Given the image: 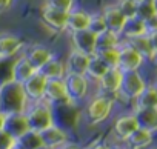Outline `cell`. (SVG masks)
<instances>
[{"label":"cell","instance_id":"6da1fadb","mask_svg":"<svg viewBox=\"0 0 157 149\" xmlns=\"http://www.w3.org/2000/svg\"><path fill=\"white\" fill-rule=\"evenodd\" d=\"M28 103L29 102L23 92L22 83L13 82L11 79L0 83V111L3 114L25 112Z\"/></svg>","mask_w":157,"mask_h":149},{"label":"cell","instance_id":"7a4b0ae2","mask_svg":"<svg viewBox=\"0 0 157 149\" xmlns=\"http://www.w3.org/2000/svg\"><path fill=\"white\" fill-rule=\"evenodd\" d=\"M114 108V97L106 94H96L86 99L85 105V120L90 126H96L103 123L113 112Z\"/></svg>","mask_w":157,"mask_h":149},{"label":"cell","instance_id":"3957f363","mask_svg":"<svg viewBox=\"0 0 157 149\" xmlns=\"http://www.w3.org/2000/svg\"><path fill=\"white\" fill-rule=\"evenodd\" d=\"M25 115H26L29 129L36 132H42L56 123L52 106L45 100L28 103L25 109Z\"/></svg>","mask_w":157,"mask_h":149},{"label":"cell","instance_id":"277c9868","mask_svg":"<svg viewBox=\"0 0 157 149\" xmlns=\"http://www.w3.org/2000/svg\"><path fill=\"white\" fill-rule=\"evenodd\" d=\"M65 86L68 97L72 105H78L86 102L90 95V88H91V80L86 76H78V74H66L65 79Z\"/></svg>","mask_w":157,"mask_h":149},{"label":"cell","instance_id":"5b68a950","mask_svg":"<svg viewBox=\"0 0 157 149\" xmlns=\"http://www.w3.org/2000/svg\"><path fill=\"white\" fill-rule=\"evenodd\" d=\"M146 88V82L139 71H125L122 76V83L117 95H122L126 100H136L140 92Z\"/></svg>","mask_w":157,"mask_h":149},{"label":"cell","instance_id":"8992f818","mask_svg":"<svg viewBox=\"0 0 157 149\" xmlns=\"http://www.w3.org/2000/svg\"><path fill=\"white\" fill-rule=\"evenodd\" d=\"M145 63L143 55L134 49L126 40L120 43L119 46V69L125 71H139L142 65Z\"/></svg>","mask_w":157,"mask_h":149},{"label":"cell","instance_id":"52a82bcc","mask_svg":"<svg viewBox=\"0 0 157 149\" xmlns=\"http://www.w3.org/2000/svg\"><path fill=\"white\" fill-rule=\"evenodd\" d=\"M22 55L29 61V65L36 71H40L56 55V52L51 48L43 46V45H29V46H25L23 48Z\"/></svg>","mask_w":157,"mask_h":149},{"label":"cell","instance_id":"ba28073f","mask_svg":"<svg viewBox=\"0 0 157 149\" xmlns=\"http://www.w3.org/2000/svg\"><path fill=\"white\" fill-rule=\"evenodd\" d=\"M46 83H48V79L43 76L40 71H36L29 79H26L22 83L23 92H25V95H26V99H28L29 103L43 100Z\"/></svg>","mask_w":157,"mask_h":149},{"label":"cell","instance_id":"9c48e42d","mask_svg":"<svg viewBox=\"0 0 157 149\" xmlns=\"http://www.w3.org/2000/svg\"><path fill=\"white\" fill-rule=\"evenodd\" d=\"M69 34H71L72 49H75L78 52H83L86 55L96 54V51H97V46H96L97 35L94 32H91L90 29H82V31H74V32H69Z\"/></svg>","mask_w":157,"mask_h":149},{"label":"cell","instance_id":"30bf717a","mask_svg":"<svg viewBox=\"0 0 157 149\" xmlns=\"http://www.w3.org/2000/svg\"><path fill=\"white\" fill-rule=\"evenodd\" d=\"M43 100L48 102L51 106H54V105H69V106H72V103L68 97L63 79L62 80H48Z\"/></svg>","mask_w":157,"mask_h":149},{"label":"cell","instance_id":"8fae6325","mask_svg":"<svg viewBox=\"0 0 157 149\" xmlns=\"http://www.w3.org/2000/svg\"><path fill=\"white\" fill-rule=\"evenodd\" d=\"M122 76H123V71L119 69V68H109L102 79L97 82V86L100 89L102 94H106V95H117L119 94V89H120V83H122Z\"/></svg>","mask_w":157,"mask_h":149},{"label":"cell","instance_id":"7c38bea8","mask_svg":"<svg viewBox=\"0 0 157 149\" xmlns=\"http://www.w3.org/2000/svg\"><path fill=\"white\" fill-rule=\"evenodd\" d=\"M25 46L26 45L22 40V37L16 34H11V32L0 34V60L22 54Z\"/></svg>","mask_w":157,"mask_h":149},{"label":"cell","instance_id":"4fadbf2b","mask_svg":"<svg viewBox=\"0 0 157 149\" xmlns=\"http://www.w3.org/2000/svg\"><path fill=\"white\" fill-rule=\"evenodd\" d=\"M40 137H42L43 146H48L51 149H60L62 146L69 143V134L62 126H59L57 123H54L48 129L42 131Z\"/></svg>","mask_w":157,"mask_h":149},{"label":"cell","instance_id":"5bb4252c","mask_svg":"<svg viewBox=\"0 0 157 149\" xmlns=\"http://www.w3.org/2000/svg\"><path fill=\"white\" fill-rule=\"evenodd\" d=\"M42 20L43 23L56 31V32H63L66 31V22H68V13H63V11H59V9H54L48 5H45L42 8Z\"/></svg>","mask_w":157,"mask_h":149},{"label":"cell","instance_id":"9a60e30c","mask_svg":"<svg viewBox=\"0 0 157 149\" xmlns=\"http://www.w3.org/2000/svg\"><path fill=\"white\" fill-rule=\"evenodd\" d=\"M137 128H139V125H137L134 112L132 114H123V115L116 118V121L113 125V134L117 140L125 141Z\"/></svg>","mask_w":157,"mask_h":149},{"label":"cell","instance_id":"2e32d148","mask_svg":"<svg viewBox=\"0 0 157 149\" xmlns=\"http://www.w3.org/2000/svg\"><path fill=\"white\" fill-rule=\"evenodd\" d=\"M90 58L91 55H86L83 52H78L75 49H71L66 60H65V66H66V74H78V76H85L88 65H90Z\"/></svg>","mask_w":157,"mask_h":149},{"label":"cell","instance_id":"e0dca14e","mask_svg":"<svg viewBox=\"0 0 157 149\" xmlns=\"http://www.w3.org/2000/svg\"><path fill=\"white\" fill-rule=\"evenodd\" d=\"M11 137H14L16 140L20 138L23 134H26L29 131V125L26 120L25 112H19V114H8L6 115V121H5V128H3Z\"/></svg>","mask_w":157,"mask_h":149},{"label":"cell","instance_id":"ac0fdd59","mask_svg":"<svg viewBox=\"0 0 157 149\" xmlns=\"http://www.w3.org/2000/svg\"><path fill=\"white\" fill-rule=\"evenodd\" d=\"M100 14H102V17H103V20H105L106 29H109V31H113V32H117V34H122V29H123V26H125L126 17L122 14V11L117 8V5L106 6Z\"/></svg>","mask_w":157,"mask_h":149},{"label":"cell","instance_id":"d6986e66","mask_svg":"<svg viewBox=\"0 0 157 149\" xmlns=\"http://www.w3.org/2000/svg\"><path fill=\"white\" fill-rule=\"evenodd\" d=\"M91 14L93 13H90L86 9L74 8L71 13H68L66 31L68 32H74V31L88 29L90 28V22H91Z\"/></svg>","mask_w":157,"mask_h":149},{"label":"cell","instance_id":"ffe728a7","mask_svg":"<svg viewBox=\"0 0 157 149\" xmlns=\"http://www.w3.org/2000/svg\"><path fill=\"white\" fill-rule=\"evenodd\" d=\"M36 72V69L29 65V61L22 55L19 54L17 58L13 61L11 65V80L13 82H17V83H23L26 79H29L33 74Z\"/></svg>","mask_w":157,"mask_h":149},{"label":"cell","instance_id":"44dd1931","mask_svg":"<svg viewBox=\"0 0 157 149\" xmlns=\"http://www.w3.org/2000/svg\"><path fill=\"white\" fill-rule=\"evenodd\" d=\"M134 115L139 128L149 132H157V108H136Z\"/></svg>","mask_w":157,"mask_h":149},{"label":"cell","instance_id":"7402d4cb","mask_svg":"<svg viewBox=\"0 0 157 149\" xmlns=\"http://www.w3.org/2000/svg\"><path fill=\"white\" fill-rule=\"evenodd\" d=\"M40 72L48 79V80H62L66 76V66H65V60L59 58L57 55H54L42 69Z\"/></svg>","mask_w":157,"mask_h":149},{"label":"cell","instance_id":"603a6c76","mask_svg":"<svg viewBox=\"0 0 157 149\" xmlns=\"http://www.w3.org/2000/svg\"><path fill=\"white\" fill-rule=\"evenodd\" d=\"M123 143L128 149H145L152 143V132L142 129V128H137Z\"/></svg>","mask_w":157,"mask_h":149},{"label":"cell","instance_id":"cb8c5ba5","mask_svg":"<svg viewBox=\"0 0 157 149\" xmlns=\"http://www.w3.org/2000/svg\"><path fill=\"white\" fill-rule=\"evenodd\" d=\"M146 28H145V22L137 19V17H131V19H126L125 22V26L122 29V37L125 40H129V39H134V37H140V35H146Z\"/></svg>","mask_w":157,"mask_h":149},{"label":"cell","instance_id":"d4e9b609","mask_svg":"<svg viewBox=\"0 0 157 149\" xmlns=\"http://www.w3.org/2000/svg\"><path fill=\"white\" fill-rule=\"evenodd\" d=\"M122 43V35L117 34V32H113L109 29L100 32L97 35V40H96V46H97V51L99 49H106V48H119ZM96 51V52H97Z\"/></svg>","mask_w":157,"mask_h":149},{"label":"cell","instance_id":"484cf974","mask_svg":"<svg viewBox=\"0 0 157 149\" xmlns=\"http://www.w3.org/2000/svg\"><path fill=\"white\" fill-rule=\"evenodd\" d=\"M126 42H128L134 49H137V51L143 55L145 60H152V58H154L155 52H154V49H152V46H151V43H149L148 34H146V35H140V37L129 39V40H126Z\"/></svg>","mask_w":157,"mask_h":149},{"label":"cell","instance_id":"4316f807","mask_svg":"<svg viewBox=\"0 0 157 149\" xmlns=\"http://www.w3.org/2000/svg\"><path fill=\"white\" fill-rule=\"evenodd\" d=\"M108 69H109V68L94 54V55H91V58H90V65H88V69H86V74H85V76H86L90 80H93V82L97 83Z\"/></svg>","mask_w":157,"mask_h":149},{"label":"cell","instance_id":"83f0119b","mask_svg":"<svg viewBox=\"0 0 157 149\" xmlns=\"http://www.w3.org/2000/svg\"><path fill=\"white\" fill-rule=\"evenodd\" d=\"M136 102V108H157V91L154 89V86H148L140 92V95L134 100Z\"/></svg>","mask_w":157,"mask_h":149},{"label":"cell","instance_id":"f1b7e54d","mask_svg":"<svg viewBox=\"0 0 157 149\" xmlns=\"http://www.w3.org/2000/svg\"><path fill=\"white\" fill-rule=\"evenodd\" d=\"M16 143L19 146H22L23 149H37V147L43 146L40 132H36V131H31V129L26 134H23L20 138H17Z\"/></svg>","mask_w":157,"mask_h":149},{"label":"cell","instance_id":"f546056e","mask_svg":"<svg viewBox=\"0 0 157 149\" xmlns=\"http://www.w3.org/2000/svg\"><path fill=\"white\" fill-rule=\"evenodd\" d=\"M96 55L108 66V68H119V48H106L99 49Z\"/></svg>","mask_w":157,"mask_h":149},{"label":"cell","instance_id":"4dcf8cb0","mask_svg":"<svg viewBox=\"0 0 157 149\" xmlns=\"http://www.w3.org/2000/svg\"><path fill=\"white\" fill-rule=\"evenodd\" d=\"M152 14H155V11H154V5H152L151 0H143V2L137 3V8H136V17L137 19L146 20Z\"/></svg>","mask_w":157,"mask_h":149},{"label":"cell","instance_id":"1f68e13d","mask_svg":"<svg viewBox=\"0 0 157 149\" xmlns=\"http://www.w3.org/2000/svg\"><path fill=\"white\" fill-rule=\"evenodd\" d=\"M45 5L63 13H71L75 8V0H46Z\"/></svg>","mask_w":157,"mask_h":149},{"label":"cell","instance_id":"d6a6232c","mask_svg":"<svg viewBox=\"0 0 157 149\" xmlns=\"http://www.w3.org/2000/svg\"><path fill=\"white\" fill-rule=\"evenodd\" d=\"M91 32H94L96 35H99L100 32L106 31V25H105V20L102 17V14L99 13H93L91 14V22H90V28H88Z\"/></svg>","mask_w":157,"mask_h":149},{"label":"cell","instance_id":"836d02e7","mask_svg":"<svg viewBox=\"0 0 157 149\" xmlns=\"http://www.w3.org/2000/svg\"><path fill=\"white\" fill-rule=\"evenodd\" d=\"M117 8L122 11V14H123L126 19L136 17V8H137V3H134L132 0H119Z\"/></svg>","mask_w":157,"mask_h":149},{"label":"cell","instance_id":"e575fe53","mask_svg":"<svg viewBox=\"0 0 157 149\" xmlns=\"http://www.w3.org/2000/svg\"><path fill=\"white\" fill-rule=\"evenodd\" d=\"M16 144V138L11 137L5 129L0 131V149H11Z\"/></svg>","mask_w":157,"mask_h":149},{"label":"cell","instance_id":"d590c367","mask_svg":"<svg viewBox=\"0 0 157 149\" xmlns=\"http://www.w3.org/2000/svg\"><path fill=\"white\" fill-rule=\"evenodd\" d=\"M143 22H145V28H146V32L148 34L157 31V14H152L149 19H146Z\"/></svg>","mask_w":157,"mask_h":149},{"label":"cell","instance_id":"8d00e7d4","mask_svg":"<svg viewBox=\"0 0 157 149\" xmlns=\"http://www.w3.org/2000/svg\"><path fill=\"white\" fill-rule=\"evenodd\" d=\"M14 3V0H0V13H5L8 11Z\"/></svg>","mask_w":157,"mask_h":149},{"label":"cell","instance_id":"74e56055","mask_svg":"<svg viewBox=\"0 0 157 149\" xmlns=\"http://www.w3.org/2000/svg\"><path fill=\"white\" fill-rule=\"evenodd\" d=\"M148 39H149V43H151V46H152L154 52H157V31H155V32L148 34Z\"/></svg>","mask_w":157,"mask_h":149},{"label":"cell","instance_id":"f35d334b","mask_svg":"<svg viewBox=\"0 0 157 149\" xmlns=\"http://www.w3.org/2000/svg\"><path fill=\"white\" fill-rule=\"evenodd\" d=\"M111 146H108L106 143H100V141H96V143H93V144H90L88 147H85V149H109Z\"/></svg>","mask_w":157,"mask_h":149},{"label":"cell","instance_id":"ab89813d","mask_svg":"<svg viewBox=\"0 0 157 149\" xmlns=\"http://www.w3.org/2000/svg\"><path fill=\"white\" fill-rule=\"evenodd\" d=\"M60 149H85L82 146H78V144H74V143H66L65 146H62Z\"/></svg>","mask_w":157,"mask_h":149},{"label":"cell","instance_id":"60d3db41","mask_svg":"<svg viewBox=\"0 0 157 149\" xmlns=\"http://www.w3.org/2000/svg\"><path fill=\"white\" fill-rule=\"evenodd\" d=\"M5 121H6V114H3L2 111H0V131L5 128Z\"/></svg>","mask_w":157,"mask_h":149},{"label":"cell","instance_id":"b9f144b4","mask_svg":"<svg viewBox=\"0 0 157 149\" xmlns=\"http://www.w3.org/2000/svg\"><path fill=\"white\" fill-rule=\"evenodd\" d=\"M109 149H128V147H126V146H120V144H119V146H111Z\"/></svg>","mask_w":157,"mask_h":149},{"label":"cell","instance_id":"7bdbcfd3","mask_svg":"<svg viewBox=\"0 0 157 149\" xmlns=\"http://www.w3.org/2000/svg\"><path fill=\"white\" fill-rule=\"evenodd\" d=\"M152 2V5H154V11H155V14H157V0H151Z\"/></svg>","mask_w":157,"mask_h":149},{"label":"cell","instance_id":"ee69618b","mask_svg":"<svg viewBox=\"0 0 157 149\" xmlns=\"http://www.w3.org/2000/svg\"><path fill=\"white\" fill-rule=\"evenodd\" d=\"M11 149H23V147H22V146H19V144H17V143H16V144H14V146H13V147H11Z\"/></svg>","mask_w":157,"mask_h":149},{"label":"cell","instance_id":"f6af8a7d","mask_svg":"<svg viewBox=\"0 0 157 149\" xmlns=\"http://www.w3.org/2000/svg\"><path fill=\"white\" fill-rule=\"evenodd\" d=\"M37 149H51V147H48V146H40V147H37Z\"/></svg>","mask_w":157,"mask_h":149},{"label":"cell","instance_id":"bcb514c9","mask_svg":"<svg viewBox=\"0 0 157 149\" xmlns=\"http://www.w3.org/2000/svg\"><path fill=\"white\" fill-rule=\"evenodd\" d=\"M134 3H140V2H143V0H132Z\"/></svg>","mask_w":157,"mask_h":149},{"label":"cell","instance_id":"7dc6e473","mask_svg":"<svg viewBox=\"0 0 157 149\" xmlns=\"http://www.w3.org/2000/svg\"><path fill=\"white\" fill-rule=\"evenodd\" d=\"M152 86H154V89H155V91H157V82H155V83H154V85H152Z\"/></svg>","mask_w":157,"mask_h":149},{"label":"cell","instance_id":"c3c4849f","mask_svg":"<svg viewBox=\"0 0 157 149\" xmlns=\"http://www.w3.org/2000/svg\"><path fill=\"white\" fill-rule=\"evenodd\" d=\"M152 60H155V61H157V52H155V55H154V58H152Z\"/></svg>","mask_w":157,"mask_h":149}]
</instances>
